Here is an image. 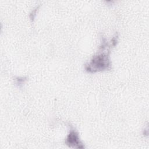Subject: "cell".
Here are the masks:
<instances>
[{
  "label": "cell",
  "instance_id": "obj_1",
  "mask_svg": "<svg viewBox=\"0 0 149 149\" xmlns=\"http://www.w3.org/2000/svg\"><path fill=\"white\" fill-rule=\"evenodd\" d=\"M66 144L69 147L74 148H84V146L80 141L79 137L76 132L72 130L70 132L66 139Z\"/></svg>",
  "mask_w": 149,
  "mask_h": 149
}]
</instances>
